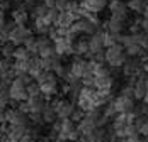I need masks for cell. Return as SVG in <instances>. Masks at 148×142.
<instances>
[{
  "mask_svg": "<svg viewBox=\"0 0 148 142\" xmlns=\"http://www.w3.org/2000/svg\"><path fill=\"white\" fill-rule=\"evenodd\" d=\"M36 81L41 86V93H43L48 100H51L53 97H56L60 93V81H58V76H56L55 71H46L45 70L38 78H36Z\"/></svg>",
  "mask_w": 148,
  "mask_h": 142,
  "instance_id": "1",
  "label": "cell"
},
{
  "mask_svg": "<svg viewBox=\"0 0 148 142\" xmlns=\"http://www.w3.org/2000/svg\"><path fill=\"white\" fill-rule=\"evenodd\" d=\"M104 53H106V63L111 68H123V64L128 61V54L124 51V46L119 43L106 47Z\"/></svg>",
  "mask_w": 148,
  "mask_h": 142,
  "instance_id": "2",
  "label": "cell"
},
{
  "mask_svg": "<svg viewBox=\"0 0 148 142\" xmlns=\"http://www.w3.org/2000/svg\"><path fill=\"white\" fill-rule=\"evenodd\" d=\"M49 105L56 110V115L58 118H70L73 110L77 108L75 107V101H72L70 98H63V97H53L49 100Z\"/></svg>",
  "mask_w": 148,
  "mask_h": 142,
  "instance_id": "3",
  "label": "cell"
},
{
  "mask_svg": "<svg viewBox=\"0 0 148 142\" xmlns=\"http://www.w3.org/2000/svg\"><path fill=\"white\" fill-rule=\"evenodd\" d=\"M70 73L77 80H82L85 76L94 74V71H92V61L85 59L84 56H75V59L70 64Z\"/></svg>",
  "mask_w": 148,
  "mask_h": 142,
  "instance_id": "4",
  "label": "cell"
},
{
  "mask_svg": "<svg viewBox=\"0 0 148 142\" xmlns=\"http://www.w3.org/2000/svg\"><path fill=\"white\" fill-rule=\"evenodd\" d=\"M82 134L78 130V125L77 122H73L72 118H61V128H60V135L56 139H61V141H80Z\"/></svg>",
  "mask_w": 148,
  "mask_h": 142,
  "instance_id": "5",
  "label": "cell"
},
{
  "mask_svg": "<svg viewBox=\"0 0 148 142\" xmlns=\"http://www.w3.org/2000/svg\"><path fill=\"white\" fill-rule=\"evenodd\" d=\"M9 93H10V100L12 101H26V100L29 98L27 85L19 76H15L14 80H12V83L9 85Z\"/></svg>",
  "mask_w": 148,
  "mask_h": 142,
  "instance_id": "6",
  "label": "cell"
},
{
  "mask_svg": "<svg viewBox=\"0 0 148 142\" xmlns=\"http://www.w3.org/2000/svg\"><path fill=\"white\" fill-rule=\"evenodd\" d=\"M5 117H7V124L9 125H21V127H29L31 125L29 114L22 112L21 108H7L5 110Z\"/></svg>",
  "mask_w": 148,
  "mask_h": 142,
  "instance_id": "7",
  "label": "cell"
},
{
  "mask_svg": "<svg viewBox=\"0 0 148 142\" xmlns=\"http://www.w3.org/2000/svg\"><path fill=\"white\" fill-rule=\"evenodd\" d=\"M32 36V30L29 27H26V26H15L12 30H10V34H9V41L10 43H14L15 46H22V44L26 43V39Z\"/></svg>",
  "mask_w": 148,
  "mask_h": 142,
  "instance_id": "8",
  "label": "cell"
},
{
  "mask_svg": "<svg viewBox=\"0 0 148 142\" xmlns=\"http://www.w3.org/2000/svg\"><path fill=\"white\" fill-rule=\"evenodd\" d=\"M114 107L118 110V114H131L136 108L133 97H126V95H119L118 98H114Z\"/></svg>",
  "mask_w": 148,
  "mask_h": 142,
  "instance_id": "9",
  "label": "cell"
},
{
  "mask_svg": "<svg viewBox=\"0 0 148 142\" xmlns=\"http://www.w3.org/2000/svg\"><path fill=\"white\" fill-rule=\"evenodd\" d=\"M73 44L75 41L70 39L68 36L66 37H60L55 41V49H56V54L60 57L61 56H70V54H75V49H73Z\"/></svg>",
  "mask_w": 148,
  "mask_h": 142,
  "instance_id": "10",
  "label": "cell"
},
{
  "mask_svg": "<svg viewBox=\"0 0 148 142\" xmlns=\"http://www.w3.org/2000/svg\"><path fill=\"white\" fill-rule=\"evenodd\" d=\"M126 20L128 19H123V17H118V15H111L109 20H106V30L109 32H114V34H123V30L126 27Z\"/></svg>",
  "mask_w": 148,
  "mask_h": 142,
  "instance_id": "11",
  "label": "cell"
},
{
  "mask_svg": "<svg viewBox=\"0 0 148 142\" xmlns=\"http://www.w3.org/2000/svg\"><path fill=\"white\" fill-rule=\"evenodd\" d=\"M112 85H114V78H112V74L95 76V88H97V90H101L104 95L112 97V93H111V88H112Z\"/></svg>",
  "mask_w": 148,
  "mask_h": 142,
  "instance_id": "12",
  "label": "cell"
},
{
  "mask_svg": "<svg viewBox=\"0 0 148 142\" xmlns=\"http://www.w3.org/2000/svg\"><path fill=\"white\" fill-rule=\"evenodd\" d=\"M107 9L111 10V15H118V17H123V19H128L130 9L124 3V0H109Z\"/></svg>",
  "mask_w": 148,
  "mask_h": 142,
  "instance_id": "13",
  "label": "cell"
},
{
  "mask_svg": "<svg viewBox=\"0 0 148 142\" xmlns=\"http://www.w3.org/2000/svg\"><path fill=\"white\" fill-rule=\"evenodd\" d=\"M109 0H82V9L85 12H92V14H99L107 7Z\"/></svg>",
  "mask_w": 148,
  "mask_h": 142,
  "instance_id": "14",
  "label": "cell"
},
{
  "mask_svg": "<svg viewBox=\"0 0 148 142\" xmlns=\"http://www.w3.org/2000/svg\"><path fill=\"white\" fill-rule=\"evenodd\" d=\"M27 103H29V112H38V114H43L46 107H48V98L45 95H36V97H29L27 98Z\"/></svg>",
  "mask_w": 148,
  "mask_h": 142,
  "instance_id": "15",
  "label": "cell"
},
{
  "mask_svg": "<svg viewBox=\"0 0 148 142\" xmlns=\"http://www.w3.org/2000/svg\"><path fill=\"white\" fill-rule=\"evenodd\" d=\"M147 91H148V86H147V80H145V76H138V78H134V81H133V97H134V100L143 101L145 95H147Z\"/></svg>",
  "mask_w": 148,
  "mask_h": 142,
  "instance_id": "16",
  "label": "cell"
},
{
  "mask_svg": "<svg viewBox=\"0 0 148 142\" xmlns=\"http://www.w3.org/2000/svg\"><path fill=\"white\" fill-rule=\"evenodd\" d=\"M89 47H90V53H99V51H104V49H106V44H104V32L102 30L94 32V34L89 37Z\"/></svg>",
  "mask_w": 148,
  "mask_h": 142,
  "instance_id": "17",
  "label": "cell"
},
{
  "mask_svg": "<svg viewBox=\"0 0 148 142\" xmlns=\"http://www.w3.org/2000/svg\"><path fill=\"white\" fill-rule=\"evenodd\" d=\"M10 17H12V20H14L17 26H26V24H27V20H29V12L26 10V7L19 5L17 9L12 10Z\"/></svg>",
  "mask_w": 148,
  "mask_h": 142,
  "instance_id": "18",
  "label": "cell"
},
{
  "mask_svg": "<svg viewBox=\"0 0 148 142\" xmlns=\"http://www.w3.org/2000/svg\"><path fill=\"white\" fill-rule=\"evenodd\" d=\"M53 27V24H49L46 19L43 17H36L34 19V32L36 34H39V36H48L49 34V30Z\"/></svg>",
  "mask_w": 148,
  "mask_h": 142,
  "instance_id": "19",
  "label": "cell"
},
{
  "mask_svg": "<svg viewBox=\"0 0 148 142\" xmlns=\"http://www.w3.org/2000/svg\"><path fill=\"white\" fill-rule=\"evenodd\" d=\"M73 49H75V56H87L90 53V47H89V39H77L73 44Z\"/></svg>",
  "mask_w": 148,
  "mask_h": 142,
  "instance_id": "20",
  "label": "cell"
},
{
  "mask_svg": "<svg viewBox=\"0 0 148 142\" xmlns=\"http://www.w3.org/2000/svg\"><path fill=\"white\" fill-rule=\"evenodd\" d=\"M41 64H43V68L46 71H56L60 64H61V61H60V56H49V57H41Z\"/></svg>",
  "mask_w": 148,
  "mask_h": 142,
  "instance_id": "21",
  "label": "cell"
},
{
  "mask_svg": "<svg viewBox=\"0 0 148 142\" xmlns=\"http://www.w3.org/2000/svg\"><path fill=\"white\" fill-rule=\"evenodd\" d=\"M34 56L32 53H31L29 49L22 44V46H17L14 51V59L15 61H22V59H31V57Z\"/></svg>",
  "mask_w": 148,
  "mask_h": 142,
  "instance_id": "22",
  "label": "cell"
},
{
  "mask_svg": "<svg viewBox=\"0 0 148 142\" xmlns=\"http://www.w3.org/2000/svg\"><path fill=\"white\" fill-rule=\"evenodd\" d=\"M128 9L131 12H136V14H143L145 7H147V0H128L126 2Z\"/></svg>",
  "mask_w": 148,
  "mask_h": 142,
  "instance_id": "23",
  "label": "cell"
},
{
  "mask_svg": "<svg viewBox=\"0 0 148 142\" xmlns=\"http://www.w3.org/2000/svg\"><path fill=\"white\" fill-rule=\"evenodd\" d=\"M43 120H45V124H53V122H56L58 120V115H56V110L48 103V107H46L45 110H43Z\"/></svg>",
  "mask_w": 148,
  "mask_h": 142,
  "instance_id": "24",
  "label": "cell"
},
{
  "mask_svg": "<svg viewBox=\"0 0 148 142\" xmlns=\"http://www.w3.org/2000/svg\"><path fill=\"white\" fill-rule=\"evenodd\" d=\"M10 101V93H9V86L0 83V108H7Z\"/></svg>",
  "mask_w": 148,
  "mask_h": 142,
  "instance_id": "25",
  "label": "cell"
},
{
  "mask_svg": "<svg viewBox=\"0 0 148 142\" xmlns=\"http://www.w3.org/2000/svg\"><path fill=\"white\" fill-rule=\"evenodd\" d=\"M15 46L14 43H10V41H7V43L2 44V49H0V54L3 57H14V51H15Z\"/></svg>",
  "mask_w": 148,
  "mask_h": 142,
  "instance_id": "26",
  "label": "cell"
},
{
  "mask_svg": "<svg viewBox=\"0 0 148 142\" xmlns=\"http://www.w3.org/2000/svg\"><path fill=\"white\" fill-rule=\"evenodd\" d=\"M48 10H49V7L46 5L45 2H43V3H36V5L32 7V17H34V19H36V17H46Z\"/></svg>",
  "mask_w": 148,
  "mask_h": 142,
  "instance_id": "27",
  "label": "cell"
},
{
  "mask_svg": "<svg viewBox=\"0 0 148 142\" xmlns=\"http://www.w3.org/2000/svg\"><path fill=\"white\" fill-rule=\"evenodd\" d=\"M60 17V10L56 9V7H49V10H48V14H46V17H43V19H46L49 24H56V20H58Z\"/></svg>",
  "mask_w": 148,
  "mask_h": 142,
  "instance_id": "28",
  "label": "cell"
},
{
  "mask_svg": "<svg viewBox=\"0 0 148 142\" xmlns=\"http://www.w3.org/2000/svg\"><path fill=\"white\" fill-rule=\"evenodd\" d=\"M136 39H138V44H140L143 49L148 51V32L147 30H140V32L136 34Z\"/></svg>",
  "mask_w": 148,
  "mask_h": 142,
  "instance_id": "29",
  "label": "cell"
},
{
  "mask_svg": "<svg viewBox=\"0 0 148 142\" xmlns=\"http://www.w3.org/2000/svg\"><path fill=\"white\" fill-rule=\"evenodd\" d=\"M27 93H29V97H36V95H41V86L39 83L34 80V81H31L29 85H27Z\"/></svg>",
  "mask_w": 148,
  "mask_h": 142,
  "instance_id": "30",
  "label": "cell"
},
{
  "mask_svg": "<svg viewBox=\"0 0 148 142\" xmlns=\"http://www.w3.org/2000/svg\"><path fill=\"white\" fill-rule=\"evenodd\" d=\"M84 117H85V112H84L82 108H78V107H77V108L73 110V114H72V117H70V118H72L73 122H77V124H78Z\"/></svg>",
  "mask_w": 148,
  "mask_h": 142,
  "instance_id": "31",
  "label": "cell"
},
{
  "mask_svg": "<svg viewBox=\"0 0 148 142\" xmlns=\"http://www.w3.org/2000/svg\"><path fill=\"white\" fill-rule=\"evenodd\" d=\"M140 134L148 137V115H145V118H143L141 124H140Z\"/></svg>",
  "mask_w": 148,
  "mask_h": 142,
  "instance_id": "32",
  "label": "cell"
},
{
  "mask_svg": "<svg viewBox=\"0 0 148 142\" xmlns=\"http://www.w3.org/2000/svg\"><path fill=\"white\" fill-rule=\"evenodd\" d=\"M124 139H126V142H140L141 141V134H131V135H128Z\"/></svg>",
  "mask_w": 148,
  "mask_h": 142,
  "instance_id": "33",
  "label": "cell"
},
{
  "mask_svg": "<svg viewBox=\"0 0 148 142\" xmlns=\"http://www.w3.org/2000/svg\"><path fill=\"white\" fill-rule=\"evenodd\" d=\"M12 7V3H10V0H2L0 2V10H3V12H7L9 9Z\"/></svg>",
  "mask_w": 148,
  "mask_h": 142,
  "instance_id": "34",
  "label": "cell"
},
{
  "mask_svg": "<svg viewBox=\"0 0 148 142\" xmlns=\"http://www.w3.org/2000/svg\"><path fill=\"white\" fill-rule=\"evenodd\" d=\"M80 142H104V141H99V139H95L92 135H82L80 137Z\"/></svg>",
  "mask_w": 148,
  "mask_h": 142,
  "instance_id": "35",
  "label": "cell"
},
{
  "mask_svg": "<svg viewBox=\"0 0 148 142\" xmlns=\"http://www.w3.org/2000/svg\"><path fill=\"white\" fill-rule=\"evenodd\" d=\"M136 22H140V27H141V30H147V32H148V19H147V17H143L141 20H136Z\"/></svg>",
  "mask_w": 148,
  "mask_h": 142,
  "instance_id": "36",
  "label": "cell"
},
{
  "mask_svg": "<svg viewBox=\"0 0 148 142\" xmlns=\"http://www.w3.org/2000/svg\"><path fill=\"white\" fill-rule=\"evenodd\" d=\"M34 142H53V141H51L49 137H38Z\"/></svg>",
  "mask_w": 148,
  "mask_h": 142,
  "instance_id": "37",
  "label": "cell"
},
{
  "mask_svg": "<svg viewBox=\"0 0 148 142\" xmlns=\"http://www.w3.org/2000/svg\"><path fill=\"white\" fill-rule=\"evenodd\" d=\"M43 2H45L48 7H55L56 5V0H43Z\"/></svg>",
  "mask_w": 148,
  "mask_h": 142,
  "instance_id": "38",
  "label": "cell"
},
{
  "mask_svg": "<svg viewBox=\"0 0 148 142\" xmlns=\"http://www.w3.org/2000/svg\"><path fill=\"white\" fill-rule=\"evenodd\" d=\"M143 17H147V19H148V2H147V7H145V10H143Z\"/></svg>",
  "mask_w": 148,
  "mask_h": 142,
  "instance_id": "39",
  "label": "cell"
},
{
  "mask_svg": "<svg viewBox=\"0 0 148 142\" xmlns=\"http://www.w3.org/2000/svg\"><path fill=\"white\" fill-rule=\"evenodd\" d=\"M140 142H148V137H147V135H141V141H140Z\"/></svg>",
  "mask_w": 148,
  "mask_h": 142,
  "instance_id": "40",
  "label": "cell"
},
{
  "mask_svg": "<svg viewBox=\"0 0 148 142\" xmlns=\"http://www.w3.org/2000/svg\"><path fill=\"white\" fill-rule=\"evenodd\" d=\"M80 2H82V0H80Z\"/></svg>",
  "mask_w": 148,
  "mask_h": 142,
  "instance_id": "41",
  "label": "cell"
},
{
  "mask_svg": "<svg viewBox=\"0 0 148 142\" xmlns=\"http://www.w3.org/2000/svg\"><path fill=\"white\" fill-rule=\"evenodd\" d=\"M147 2H148V0H147Z\"/></svg>",
  "mask_w": 148,
  "mask_h": 142,
  "instance_id": "42",
  "label": "cell"
}]
</instances>
